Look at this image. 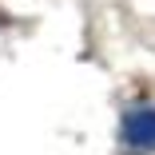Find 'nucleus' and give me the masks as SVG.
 <instances>
[{
  "instance_id": "1",
  "label": "nucleus",
  "mask_w": 155,
  "mask_h": 155,
  "mask_svg": "<svg viewBox=\"0 0 155 155\" xmlns=\"http://www.w3.org/2000/svg\"><path fill=\"white\" fill-rule=\"evenodd\" d=\"M123 143L139 155H155V107H127L123 111Z\"/></svg>"
}]
</instances>
